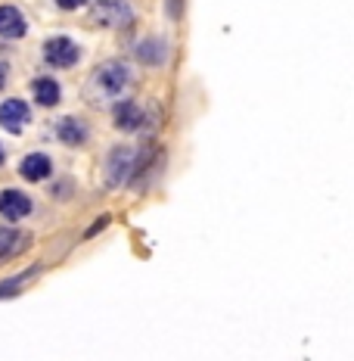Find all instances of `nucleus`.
I'll list each match as a JSON object with an SVG mask.
<instances>
[{"label": "nucleus", "mask_w": 354, "mask_h": 361, "mask_svg": "<svg viewBox=\"0 0 354 361\" xmlns=\"http://www.w3.org/2000/svg\"><path fill=\"white\" fill-rule=\"evenodd\" d=\"M81 56H84V50H81V44L69 35H53L41 44V59L50 69H63V72L75 69V66L81 63Z\"/></svg>", "instance_id": "nucleus-3"}, {"label": "nucleus", "mask_w": 354, "mask_h": 361, "mask_svg": "<svg viewBox=\"0 0 354 361\" xmlns=\"http://www.w3.org/2000/svg\"><path fill=\"white\" fill-rule=\"evenodd\" d=\"M34 212V200L28 197L25 190H19V187H6V190H0V218L10 224L22 221V218H28Z\"/></svg>", "instance_id": "nucleus-8"}, {"label": "nucleus", "mask_w": 354, "mask_h": 361, "mask_svg": "<svg viewBox=\"0 0 354 361\" xmlns=\"http://www.w3.org/2000/svg\"><path fill=\"white\" fill-rule=\"evenodd\" d=\"M10 63H6V59H0V90H4L6 85H10Z\"/></svg>", "instance_id": "nucleus-19"}, {"label": "nucleus", "mask_w": 354, "mask_h": 361, "mask_svg": "<svg viewBox=\"0 0 354 361\" xmlns=\"http://www.w3.org/2000/svg\"><path fill=\"white\" fill-rule=\"evenodd\" d=\"M53 134H56V140L63 147L81 149V147L90 144V134H94V128H90V122H87V118H81V116H63L53 125Z\"/></svg>", "instance_id": "nucleus-6"}, {"label": "nucleus", "mask_w": 354, "mask_h": 361, "mask_svg": "<svg viewBox=\"0 0 354 361\" xmlns=\"http://www.w3.org/2000/svg\"><path fill=\"white\" fill-rule=\"evenodd\" d=\"M41 268H28V271H22V274H16V277H6L4 283H0V299H6V296H16V293L25 287L28 283V277H34Z\"/></svg>", "instance_id": "nucleus-14"}, {"label": "nucleus", "mask_w": 354, "mask_h": 361, "mask_svg": "<svg viewBox=\"0 0 354 361\" xmlns=\"http://www.w3.org/2000/svg\"><path fill=\"white\" fill-rule=\"evenodd\" d=\"M112 125L122 134H140L143 128V103H137L134 97H122L112 103Z\"/></svg>", "instance_id": "nucleus-7"}, {"label": "nucleus", "mask_w": 354, "mask_h": 361, "mask_svg": "<svg viewBox=\"0 0 354 361\" xmlns=\"http://www.w3.org/2000/svg\"><path fill=\"white\" fill-rule=\"evenodd\" d=\"M28 35V19L16 4H0V37L4 41H22Z\"/></svg>", "instance_id": "nucleus-12"}, {"label": "nucleus", "mask_w": 354, "mask_h": 361, "mask_svg": "<svg viewBox=\"0 0 354 361\" xmlns=\"http://www.w3.org/2000/svg\"><path fill=\"white\" fill-rule=\"evenodd\" d=\"M19 175H22V180H28V184H44V180L53 175V159H50L47 153H41V149L25 153L19 162Z\"/></svg>", "instance_id": "nucleus-11"}, {"label": "nucleus", "mask_w": 354, "mask_h": 361, "mask_svg": "<svg viewBox=\"0 0 354 361\" xmlns=\"http://www.w3.org/2000/svg\"><path fill=\"white\" fill-rule=\"evenodd\" d=\"M72 190H75L72 178H65V187H63V184H59V187H53V197H56V200H63V197H69Z\"/></svg>", "instance_id": "nucleus-18"}, {"label": "nucleus", "mask_w": 354, "mask_h": 361, "mask_svg": "<svg viewBox=\"0 0 354 361\" xmlns=\"http://www.w3.org/2000/svg\"><path fill=\"white\" fill-rule=\"evenodd\" d=\"M53 4H56V10H63V13H78V10H84L90 0H53Z\"/></svg>", "instance_id": "nucleus-15"}, {"label": "nucleus", "mask_w": 354, "mask_h": 361, "mask_svg": "<svg viewBox=\"0 0 354 361\" xmlns=\"http://www.w3.org/2000/svg\"><path fill=\"white\" fill-rule=\"evenodd\" d=\"M4 162H6V149H4V144H0V169H4Z\"/></svg>", "instance_id": "nucleus-20"}, {"label": "nucleus", "mask_w": 354, "mask_h": 361, "mask_svg": "<svg viewBox=\"0 0 354 361\" xmlns=\"http://www.w3.org/2000/svg\"><path fill=\"white\" fill-rule=\"evenodd\" d=\"M28 246H32V234L28 231L16 228V224H4L0 228V265L19 259L22 252H28Z\"/></svg>", "instance_id": "nucleus-10"}, {"label": "nucleus", "mask_w": 354, "mask_h": 361, "mask_svg": "<svg viewBox=\"0 0 354 361\" xmlns=\"http://www.w3.org/2000/svg\"><path fill=\"white\" fill-rule=\"evenodd\" d=\"M32 122V106H28L25 100H19V97H6L4 103H0V128L10 134H22Z\"/></svg>", "instance_id": "nucleus-9"}, {"label": "nucleus", "mask_w": 354, "mask_h": 361, "mask_svg": "<svg viewBox=\"0 0 354 361\" xmlns=\"http://www.w3.org/2000/svg\"><path fill=\"white\" fill-rule=\"evenodd\" d=\"M106 224H109V215H103L100 221H96V224H90V228L84 231V237H96V234H100L103 228H106Z\"/></svg>", "instance_id": "nucleus-17"}, {"label": "nucleus", "mask_w": 354, "mask_h": 361, "mask_svg": "<svg viewBox=\"0 0 354 361\" xmlns=\"http://www.w3.org/2000/svg\"><path fill=\"white\" fill-rule=\"evenodd\" d=\"M165 6H168V16L175 22L184 16V0H165Z\"/></svg>", "instance_id": "nucleus-16"}, {"label": "nucleus", "mask_w": 354, "mask_h": 361, "mask_svg": "<svg viewBox=\"0 0 354 361\" xmlns=\"http://www.w3.org/2000/svg\"><path fill=\"white\" fill-rule=\"evenodd\" d=\"M134 147H112L103 159V187L106 190H122V187L131 180V171H134Z\"/></svg>", "instance_id": "nucleus-4"}, {"label": "nucleus", "mask_w": 354, "mask_h": 361, "mask_svg": "<svg viewBox=\"0 0 354 361\" xmlns=\"http://www.w3.org/2000/svg\"><path fill=\"white\" fill-rule=\"evenodd\" d=\"M32 100L44 109H53L63 100V85L53 78V75H34L32 78Z\"/></svg>", "instance_id": "nucleus-13"}, {"label": "nucleus", "mask_w": 354, "mask_h": 361, "mask_svg": "<svg viewBox=\"0 0 354 361\" xmlns=\"http://www.w3.org/2000/svg\"><path fill=\"white\" fill-rule=\"evenodd\" d=\"M87 22L103 32H127L137 25V13H134L131 0H90Z\"/></svg>", "instance_id": "nucleus-2"}, {"label": "nucleus", "mask_w": 354, "mask_h": 361, "mask_svg": "<svg viewBox=\"0 0 354 361\" xmlns=\"http://www.w3.org/2000/svg\"><path fill=\"white\" fill-rule=\"evenodd\" d=\"M131 56H134V63L149 66V69H159V66L168 63V56H171V44L165 41L162 35L137 37V41H134V47H131Z\"/></svg>", "instance_id": "nucleus-5"}, {"label": "nucleus", "mask_w": 354, "mask_h": 361, "mask_svg": "<svg viewBox=\"0 0 354 361\" xmlns=\"http://www.w3.org/2000/svg\"><path fill=\"white\" fill-rule=\"evenodd\" d=\"M134 85V66L127 59H106L90 72L87 85H84V97L94 106H109V103L122 100V94Z\"/></svg>", "instance_id": "nucleus-1"}]
</instances>
